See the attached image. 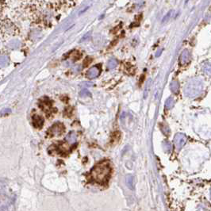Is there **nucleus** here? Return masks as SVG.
Masks as SVG:
<instances>
[{"instance_id": "obj_1", "label": "nucleus", "mask_w": 211, "mask_h": 211, "mask_svg": "<svg viewBox=\"0 0 211 211\" xmlns=\"http://www.w3.org/2000/svg\"><path fill=\"white\" fill-rule=\"evenodd\" d=\"M110 175V167L108 162L103 161L94 167L91 171L92 179L98 184H105Z\"/></svg>"}, {"instance_id": "obj_2", "label": "nucleus", "mask_w": 211, "mask_h": 211, "mask_svg": "<svg viewBox=\"0 0 211 211\" xmlns=\"http://www.w3.org/2000/svg\"><path fill=\"white\" fill-rule=\"evenodd\" d=\"M204 90V84L202 79L198 78L191 79L187 82L184 87L185 95L191 99H195L202 95Z\"/></svg>"}, {"instance_id": "obj_3", "label": "nucleus", "mask_w": 211, "mask_h": 211, "mask_svg": "<svg viewBox=\"0 0 211 211\" xmlns=\"http://www.w3.org/2000/svg\"><path fill=\"white\" fill-rule=\"evenodd\" d=\"M187 142V137L184 133H177L174 138L175 146L177 150H180Z\"/></svg>"}, {"instance_id": "obj_4", "label": "nucleus", "mask_w": 211, "mask_h": 211, "mask_svg": "<svg viewBox=\"0 0 211 211\" xmlns=\"http://www.w3.org/2000/svg\"><path fill=\"white\" fill-rule=\"evenodd\" d=\"M64 127L61 123H57L51 127L49 130V133L51 136H59L64 132Z\"/></svg>"}, {"instance_id": "obj_5", "label": "nucleus", "mask_w": 211, "mask_h": 211, "mask_svg": "<svg viewBox=\"0 0 211 211\" xmlns=\"http://www.w3.org/2000/svg\"><path fill=\"white\" fill-rule=\"evenodd\" d=\"M100 74V70L97 67H92L91 68L89 69V71L87 73V75L89 79H95V78L98 77Z\"/></svg>"}, {"instance_id": "obj_6", "label": "nucleus", "mask_w": 211, "mask_h": 211, "mask_svg": "<svg viewBox=\"0 0 211 211\" xmlns=\"http://www.w3.org/2000/svg\"><path fill=\"white\" fill-rule=\"evenodd\" d=\"M190 60V53L187 49H185L183 51V53H181L179 57V62L182 65L186 64L187 63H188Z\"/></svg>"}, {"instance_id": "obj_7", "label": "nucleus", "mask_w": 211, "mask_h": 211, "mask_svg": "<svg viewBox=\"0 0 211 211\" xmlns=\"http://www.w3.org/2000/svg\"><path fill=\"white\" fill-rule=\"evenodd\" d=\"M44 120L42 118H40V116H35L33 119V124L36 128H40L42 126Z\"/></svg>"}, {"instance_id": "obj_8", "label": "nucleus", "mask_w": 211, "mask_h": 211, "mask_svg": "<svg viewBox=\"0 0 211 211\" xmlns=\"http://www.w3.org/2000/svg\"><path fill=\"white\" fill-rule=\"evenodd\" d=\"M76 138H77L76 137V134H75L74 132L69 133L66 137L67 141H68V143H71V144L75 143V142L76 141Z\"/></svg>"}, {"instance_id": "obj_9", "label": "nucleus", "mask_w": 211, "mask_h": 211, "mask_svg": "<svg viewBox=\"0 0 211 211\" xmlns=\"http://www.w3.org/2000/svg\"><path fill=\"white\" fill-rule=\"evenodd\" d=\"M170 88L173 93L177 94L179 92V84L177 81H172L170 84Z\"/></svg>"}, {"instance_id": "obj_10", "label": "nucleus", "mask_w": 211, "mask_h": 211, "mask_svg": "<svg viewBox=\"0 0 211 211\" xmlns=\"http://www.w3.org/2000/svg\"><path fill=\"white\" fill-rule=\"evenodd\" d=\"M125 182H126V185L127 187L131 190L134 189V185H133V177L132 175H127L126 176V179H125Z\"/></svg>"}, {"instance_id": "obj_11", "label": "nucleus", "mask_w": 211, "mask_h": 211, "mask_svg": "<svg viewBox=\"0 0 211 211\" xmlns=\"http://www.w3.org/2000/svg\"><path fill=\"white\" fill-rule=\"evenodd\" d=\"M9 64V58L6 56H0V66L6 67Z\"/></svg>"}, {"instance_id": "obj_12", "label": "nucleus", "mask_w": 211, "mask_h": 211, "mask_svg": "<svg viewBox=\"0 0 211 211\" xmlns=\"http://www.w3.org/2000/svg\"><path fill=\"white\" fill-rule=\"evenodd\" d=\"M174 104H175V100L173 99V98H171V97H169L165 102V107L167 110H170V109L172 108V107H174Z\"/></svg>"}, {"instance_id": "obj_13", "label": "nucleus", "mask_w": 211, "mask_h": 211, "mask_svg": "<svg viewBox=\"0 0 211 211\" xmlns=\"http://www.w3.org/2000/svg\"><path fill=\"white\" fill-rule=\"evenodd\" d=\"M117 65H118V62H117V61H116L115 59H114V58L110 59V61H108V63H107V68L110 70L115 68L116 67H117Z\"/></svg>"}, {"instance_id": "obj_14", "label": "nucleus", "mask_w": 211, "mask_h": 211, "mask_svg": "<svg viewBox=\"0 0 211 211\" xmlns=\"http://www.w3.org/2000/svg\"><path fill=\"white\" fill-rule=\"evenodd\" d=\"M202 70L207 75H211V64H206L202 67Z\"/></svg>"}, {"instance_id": "obj_15", "label": "nucleus", "mask_w": 211, "mask_h": 211, "mask_svg": "<svg viewBox=\"0 0 211 211\" xmlns=\"http://www.w3.org/2000/svg\"><path fill=\"white\" fill-rule=\"evenodd\" d=\"M163 147L167 152H170L171 151V145L168 141H164L163 143Z\"/></svg>"}, {"instance_id": "obj_16", "label": "nucleus", "mask_w": 211, "mask_h": 211, "mask_svg": "<svg viewBox=\"0 0 211 211\" xmlns=\"http://www.w3.org/2000/svg\"><path fill=\"white\" fill-rule=\"evenodd\" d=\"M160 129H161V130L163 133V134H165V135H169L170 134V129H169V127L167 125H160Z\"/></svg>"}, {"instance_id": "obj_17", "label": "nucleus", "mask_w": 211, "mask_h": 211, "mask_svg": "<svg viewBox=\"0 0 211 211\" xmlns=\"http://www.w3.org/2000/svg\"><path fill=\"white\" fill-rule=\"evenodd\" d=\"M80 96H82V97H88V96L91 97V92L87 89H83L80 91Z\"/></svg>"}, {"instance_id": "obj_18", "label": "nucleus", "mask_w": 211, "mask_h": 211, "mask_svg": "<svg viewBox=\"0 0 211 211\" xmlns=\"http://www.w3.org/2000/svg\"><path fill=\"white\" fill-rule=\"evenodd\" d=\"M19 44H20V43H19V41H18V40H12V41H11V42L9 43L8 46L11 49H16L19 47Z\"/></svg>"}, {"instance_id": "obj_19", "label": "nucleus", "mask_w": 211, "mask_h": 211, "mask_svg": "<svg viewBox=\"0 0 211 211\" xmlns=\"http://www.w3.org/2000/svg\"><path fill=\"white\" fill-rule=\"evenodd\" d=\"M11 110L10 108L3 109V110H1V112H0V116L7 115V114H11Z\"/></svg>"}, {"instance_id": "obj_20", "label": "nucleus", "mask_w": 211, "mask_h": 211, "mask_svg": "<svg viewBox=\"0 0 211 211\" xmlns=\"http://www.w3.org/2000/svg\"><path fill=\"white\" fill-rule=\"evenodd\" d=\"M150 85H151V79L149 81V83H147V85H146V87H145V98H146V96H147L148 92H149V87H150Z\"/></svg>"}, {"instance_id": "obj_21", "label": "nucleus", "mask_w": 211, "mask_h": 211, "mask_svg": "<svg viewBox=\"0 0 211 211\" xmlns=\"http://www.w3.org/2000/svg\"><path fill=\"white\" fill-rule=\"evenodd\" d=\"M171 11H169L168 13H167V15H166L164 18H163V21L162 22H166V21H167L169 19V17H170V15H171Z\"/></svg>"}, {"instance_id": "obj_22", "label": "nucleus", "mask_w": 211, "mask_h": 211, "mask_svg": "<svg viewBox=\"0 0 211 211\" xmlns=\"http://www.w3.org/2000/svg\"><path fill=\"white\" fill-rule=\"evenodd\" d=\"M162 52H163V49H159V50H158V52L156 53V57H159V56H160V54L162 53Z\"/></svg>"}, {"instance_id": "obj_23", "label": "nucleus", "mask_w": 211, "mask_h": 211, "mask_svg": "<svg viewBox=\"0 0 211 211\" xmlns=\"http://www.w3.org/2000/svg\"><path fill=\"white\" fill-rule=\"evenodd\" d=\"M210 197H211V190H210Z\"/></svg>"}]
</instances>
